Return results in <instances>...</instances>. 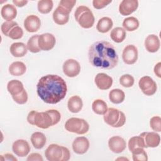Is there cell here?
<instances>
[{
  "label": "cell",
  "mask_w": 161,
  "mask_h": 161,
  "mask_svg": "<svg viewBox=\"0 0 161 161\" xmlns=\"http://www.w3.org/2000/svg\"><path fill=\"white\" fill-rule=\"evenodd\" d=\"M18 23L14 21H5L4 22L1 26V30L2 33L5 35L8 36V34L9 31L11 30L13 28H14L16 26H18Z\"/></svg>",
  "instance_id": "8d00e7d4"
},
{
  "label": "cell",
  "mask_w": 161,
  "mask_h": 161,
  "mask_svg": "<svg viewBox=\"0 0 161 161\" xmlns=\"http://www.w3.org/2000/svg\"><path fill=\"white\" fill-rule=\"evenodd\" d=\"M62 153V146L55 143L50 145L45 152V157L49 161H60Z\"/></svg>",
  "instance_id": "8fae6325"
},
{
  "label": "cell",
  "mask_w": 161,
  "mask_h": 161,
  "mask_svg": "<svg viewBox=\"0 0 161 161\" xmlns=\"http://www.w3.org/2000/svg\"><path fill=\"white\" fill-rule=\"evenodd\" d=\"M38 37L39 35H35L31 36L27 42V48L32 53H38L41 50L38 47Z\"/></svg>",
  "instance_id": "836d02e7"
},
{
  "label": "cell",
  "mask_w": 161,
  "mask_h": 161,
  "mask_svg": "<svg viewBox=\"0 0 161 161\" xmlns=\"http://www.w3.org/2000/svg\"><path fill=\"white\" fill-rule=\"evenodd\" d=\"M47 112L50 114L52 118L53 125H57L60 121L61 118V114L59 111L56 109H49L47 110Z\"/></svg>",
  "instance_id": "7bdbcfd3"
},
{
  "label": "cell",
  "mask_w": 161,
  "mask_h": 161,
  "mask_svg": "<svg viewBox=\"0 0 161 161\" xmlns=\"http://www.w3.org/2000/svg\"><path fill=\"white\" fill-rule=\"evenodd\" d=\"M74 16L79 25L84 28H90L94 23V16L91 10L86 6H79L77 8Z\"/></svg>",
  "instance_id": "3957f363"
},
{
  "label": "cell",
  "mask_w": 161,
  "mask_h": 161,
  "mask_svg": "<svg viewBox=\"0 0 161 161\" xmlns=\"http://www.w3.org/2000/svg\"><path fill=\"white\" fill-rule=\"evenodd\" d=\"M35 125L42 129H47L53 126L52 118L47 111L45 112H36L35 116Z\"/></svg>",
  "instance_id": "ba28073f"
},
{
  "label": "cell",
  "mask_w": 161,
  "mask_h": 161,
  "mask_svg": "<svg viewBox=\"0 0 161 161\" xmlns=\"http://www.w3.org/2000/svg\"><path fill=\"white\" fill-rule=\"evenodd\" d=\"M94 82L97 87L101 90L109 89L113 84V79L111 77L105 73H98L95 78Z\"/></svg>",
  "instance_id": "2e32d148"
},
{
  "label": "cell",
  "mask_w": 161,
  "mask_h": 161,
  "mask_svg": "<svg viewBox=\"0 0 161 161\" xmlns=\"http://www.w3.org/2000/svg\"><path fill=\"white\" fill-rule=\"evenodd\" d=\"M89 141L85 136L77 137L72 142V149L74 152L79 155L87 152L89 148Z\"/></svg>",
  "instance_id": "5bb4252c"
},
{
  "label": "cell",
  "mask_w": 161,
  "mask_h": 161,
  "mask_svg": "<svg viewBox=\"0 0 161 161\" xmlns=\"http://www.w3.org/2000/svg\"><path fill=\"white\" fill-rule=\"evenodd\" d=\"M113 23L112 19L109 17H103L101 18L96 26L97 30L102 33L108 32L113 27Z\"/></svg>",
  "instance_id": "484cf974"
},
{
  "label": "cell",
  "mask_w": 161,
  "mask_h": 161,
  "mask_svg": "<svg viewBox=\"0 0 161 161\" xmlns=\"http://www.w3.org/2000/svg\"><path fill=\"white\" fill-rule=\"evenodd\" d=\"M150 128L155 132L161 131V118L160 116H153L150 120Z\"/></svg>",
  "instance_id": "f35d334b"
},
{
  "label": "cell",
  "mask_w": 161,
  "mask_h": 161,
  "mask_svg": "<svg viewBox=\"0 0 161 161\" xmlns=\"http://www.w3.org/2000/svg\"><path fill=\"white\" fill-rule=\"evenodd\" d=\"M75 3V0H61L58 3V6L70 13Z\"/></svg>",
  "instance_id": "60d3db41"
},
{
  "label": "cell",
  "mask_w": 161,
  "mask_h": 161,
  "mask_svg": "<svg viewBox=\"0 0 161 161\" xmlns=\"http://www.w3.org/2000/svg\"><path fill=\"white\" fill-rule=\"evenodd\" d=\"M90 64L103 69H112L118 63V56L114 47L106 41H97L92 43L88 51Z\"/></svg>",
  "instance_id": "7a4b0ae2"
},
{
  "label": "cell",
  "mask_w": 161,
  "mask_h": 161,
  "mask_svg": "<svg viewBox=\"0 0 161 161\" xmlns=\"http://www.w3.org/2000/svg\"><path fill=\"white\" fill-rule=\"evenodd\" d=\"M104 122L114 128H119L126 122V116L123 112L118 109L109 108L103 116Z\"/></svg>",
  "instance_id": "277c9868"
},
{
  "label": "cell",
  "mask_w": 161,
  "mask_h": 161,
  "mask_svg": "<svg viewBox=\"0 0 161 161\" xmlns=\"http://www.w3.org/2000/svg\"><path fill=\"white\" fill-rule=\"evenodd\" d=\"M132 158L134 161H147L148 156L143 148H137L132 152Z\"/></svg>",
  "instance_id": "e575fe53"
},
{
  "label": "cell",
  "mask_w": 161,
  "mask_h": 161,
  "mask_svg": "<svg viewBox=\"0 0 161 161\" xmlns=\"http://www.w3.org/2000/svg\"><path fill=\"white\" fill-rule=\"evenodd\" d=\"M138 7L137 0H123L119 6V12L123 16H128L135 12Z\"/></svg>",
  "instance_id": "9a60e30c"
},
{
  "label": "cell",
  "mask_w": 161,
  "mask_h": 161,
  "mask_svg": "<svg viewBox=\"0 0 161 161\" xmlns=\"http://www.w3.org/2000/svg\"><path fill=\"white\" fill-rule=\"evenodd\" d=\"M154 73L159 78L161 77V63H157L154 67Z\"/></svg>",
  "instance_id": "7dc6e473"
},
{
  "label": "cell",
  "mask_w": 161,
  "mask_h": 161,
  "mask_svg": "<svg viewBox=\"0 0 161 161\" xmlns=\"http://www.w3.org/2000/svg\"><path fill=\"white\" fill-rule=\"evenodd\" d=\"M69 11L58 6L53 13V19L57 25H64L69 21Z\"/></svg>",
  "instance_id": "d6986e66"
},
{
  "label": "cell",
  "mask_w": 161,
  "mask_h": 161,
  "mask_svg": "<svg viewBox=\"0 0 161 161\" xmlns=\"http://www.w3.org/2000/svg\"><path fill=\"white\" fill-rule=\"evenodd\" d=\"M67 91L65 81L57 75H44L40 79L36 85L38 96L47 104L58 103L65 97Z\"/></svg>",
  "instance_id": "6da1fadb"
},
{
  "label": "cell",
  "mask_w": 161,
  "mask_h": 161,
  "mask_svg": "<svg viewBox=\"0 0 161 161\" xmlns=\"http://www.w3.org/2000/svg\"><path fill=\"white\" fill-rule=\"evenodd\" d=\"M13 100L19 104H25L28 101V94L25 89H23L19 94L12 96Z\"/></svg>",
  "instance_id": "ab89813d"
},
{
  "label": "cell",
  "mask_w": 161,
  "mask_h": 161,
  "mask_svg": "<svg viewBox=\"0 0 161 161\" xmlns=\"http://www.w3.org/2000/svg\"><path fill=\"white\" fill-rule=\"evenodd\" d=\"M135 82L134 78L130 74H124L119 78V84L125 87H131Z\"/></svg>",
  "instance_id": "d590c367"
},
{
  "label": "cell",
  "mask_w": 161,
  "mask_h": 161,
  "mask_svg": "<svg viewBox=\"0 0 161 161\" xmlns=\"http://www.w3.org/2000/svg\"><path fill=\"white\" fill-rule=\"evenodd\" d=\"M41 26V21L40 18L34 14L28 16L24 21V27L25 30L30 33L37 31Z\"/></svg>",
  "instance_id": "ac0fdd59"
},
{
  "label": "cell",
  "mask_w": 161,
  "mask_h": 161,
  "mask_svg": "<svg viewBox=\"0 0 161 161\" xmlns=\"http://www.w3.org/2000/svg\"><path fill=\"white\" fill-rule=\"evenodd\" d=\"M125 98V92L120 89H114L109 92V99L114 104L121 103Z\"/></svg>",
  "instance_id": "83f0119b"
},
{
  "label": "cell",
  "mask_w": 161,
  "mask_h": 161,
  "mask_svg": "<svg viewBox=\"0 0 161 161\" xmlns=\"http://www.w3.org/2000/svg\"><path fill=\"white\" fill-rule=\"evenodd\" d=\"M28 161H43V157L42 155L38 153H31L26 158Z\"/></svg>",
  "instance_id": "ee69618b"
},
{
  "label": "cell",
  "mask_w": 161,
  "mask_h": 161,
  "mask_svg": "<svg viewBox=\"0 0 161 161\" xmlns=\"http://www.w3.org/2000/svg\"><path fill=\"white\" fill-rule=\"evenodd\" d=\"M62 69L65 75L69 77H74L79 74L80 65L77 60L70 58L64 62Z\"/></svg>",
  "instance_id": "52a82bcc"
},
{
  "label": "cell",
  "mask_w": 161,
  "mask_h": 161,
  "mask_svg": "<svg viewBox=\"0 0 161 161\" xmlns=\"http://www.w3.org/2000/svg\"><path fill=\"white\" fill-rule=\"evenodd\" d=\"M65 128L69 132L77 133L78 135H84L89 131V125L84 119L70 118L65 122Z\"/></svg>",
  "instance_id": "5b68a950"
},
{
  "label": "cell",
  "mask_w": 161,
  "mask_h": 161,
  "mask_svg": "<svg viewBox=\"0 0 161 161\" xmlns=\"http://www.w3.org/2000/svg\"><path fill=\"white\" fill-rule=\"evenodd\" d=\"M160 42L158 37L153 34L147 36L145 40V47L150 53H155L160 48Z\"/></svg>",
  "instance_id": "ffe728a7"
},
{
  "label": "cell",
  "mask_w": 161,
  "mask_h": 161,
  "mask_svg": "<svg viewBox=\"0 0 161 161\" xmlns=\"http://www.w3.org/2000/svg\"><path fill=\"white\" fill-rule=\"evenodd\" d=\"M62 150H63V153H62V157L61 158L60 161H67L70 159V153L69 150L64 146H62Z\"/></svg>",
  "instance_id": "f6af8a7d"
},
{
  "label": "cell",
  "mask_w": 161,
  "mask_h": 161,
  "mask_svg": "<svg viewBox=\"0 0 161 161\" xmlns=\"http://www.w3.org/2000/svg\"><path fill=\"white\" fill-rule=\"evenodd\" d=\"M126 36V31L121 27H116L113 28L110 33L111 38L116 43H121L123 42Z\"/></svg>",
  "instance_id": "f546056e"
},
{
  "label": "cell",
  "mask_w": 161,
  "mask_h": 161,
  "mask_svg": "<svg viewBox=\"0 0 161 161\" xmlns=\"http://www.w3.org/2000/svg\"><path fill=\"white\" fill-rule=\"evenodd\" d=\"M9 50L13 57H22L26 54L28 48L27 46L24 43L15 42L11 44Z\"/></svg>",
  "instance_id": "7402d4cb"
},
{
  "label": "cell",
  "mask_w": 161,
  "mask_h": 161,
  "mask_svg": "<svg viewBox=\"0 0 161 161\" xmlns=\"http://www.w3.org/2000/svg\"><path fill=\"white\" fill-rule=\"evenodd\" d=\"M140 135L143 138L146 148H155L160 144V137L156 132H143Z\"/></svg>",
  "instance_id": "e0dca14e"
},
{
  "label": "cell",
  "mask_w": 161,
  "mask_h": 161,
  "mask_svg": "<svg viewBox=\"0 0 161 161\" xmlns=\"http://www.w3.org/2000/svg\"><path fill=\"white\" fill-rule=\"evenodd\" d=\"M53 6L52 0H40L37 4L38 10L40 13L47 14L51 11Z\"/></svg>",
  "instance_id": "d6a6232c"
},
{
  "label": "cell",
  "mask_w": 161,
  "mask_h": 161,
  "mask_svg": "<svg viewBox=\"0 0 161 161\" xmlns=\"http://www.w3.org/2000/svg\"><path fill=\"white\" fill-rule=\"evenodd\" d=\"M82 100L79 96H73L68 100L67 108L69 110L73 113H79L82 109Z\"/></svg>",
  "instance_id": "603a6c76"
},
{
  "label": "cell",
  "mask_w": 161,
  "mask_h": 161,
  "mask_svg": "<svg viewBox=\"0 0 161 161\" xmlns=\"http://www.w3.org/2000/svg\"><path fill=\"white\" fill-rule=\"evenodd\" d=\"M56 43L55 36L49 33H46L39 35L38 37V47L41 50L48 51L52 49Z\"/></svg>",
  "instance_id": "9c48e42d"
},
{
  "label": "cell",
  "mask_w": 161,
  "mask_h": 161,
  "mask_svg": "<svg viewBox=\"0 0 161 161\" xmlns=\"http://www.w3.org/2000/svg\"><path fill=\"white\" fill-rule=\"evenodd\" d=\"M128 160V158H124V157H121V158H118L117 159H116V160Z\"/></svg>",
  "instance_id": "f907efd6"
},
{
  "label": "cell",
  "mask_w": 161,
  "mask_h": 161,
  "mask_svg": "<svg viewBox=\"0 0 161 161\" xmlns=\"http://www.w3.org/2000/svg\"><path fill=\"white\" fill-rule=\"evenodd\" d=\"M7 89L11 96L19 94L24 89L23 84L18 80H11L7 84Z\"/></svg>",
  "instance_id": "4316f807"
},
{
  "label": "cell",
  "mask_w": 161,
  "mask_h": 161,
  "mask_svg": "<svg viewBox=\"0 0 161 161\" xmlns=\"http://www.w3.org/2000/svg\"><path fill=\"white\" fill-rule=\"evenodd\" d=\"M12 150L17 156L24 157L29 153L30 151V147L27 141L19 139L16 140L13 143Z\"/></svg>",
  "instance_id": "7c38bea8"
},
{
  "label": "cell",
  "mask_w": 161,
  "mask_h": 161,
  "mask_svg": "<svg viewBox=\"0 0 161 161\" xmlns=\"http://www.w3.org/2000/svg\"><path fill=\"white\" fill-rule=\"evenodd\" d=\"M23 31L22 28L18 25L13 28L8 34V36L13 40L20 39L23 36Z\"/></svg>",
  "instance_id": "74e56055"
},
{
  "label": "cell",
  "mask_w": 161,
  "mask_h": 161,
  "mask_svg": "<svg viewBox=\"0 0 161 161\" xmlns=\"http://www.w3.org/2000/svg\"><path fill=\"white\" fill-rule=\"evenodd\" d=\"M128 146L130 152H132L137 148H146L144 140L140 135L135 136L130 138Z\"/></svg>",
  "instance_id": "1f68e13d"
},
{
  "label": "cell",
  "mask_w": 161,
  "mask_h": 161,
  "mask_svg": "<svg viewBox=\"0 0 161 161\" xmlns=\"http://www.w3.org/2000/svg\"><path fill=\"white\" fill-rule=\"evenodd\" d=\"M4 157V160H13V161H17V158H15L12 154L11 153H6L3 155Z\"/></svg>",
  "instance_id": "681fc988"
},
{
  "label": "cell",
  "mask_w": 161,
  "mask_h": 161,
  "mask_svg": "<svg viewBox=\"0 0 161 161\" xmlns=\"http://www.w3.org/2000/svg\"><path fill=\"white\" fill-rule=\"evenodd\" d=\"M108 147L111 151L116 153H119L124 151L126 147L125 140L119 136H114L108 140Z\"/></svg>",
  "instance_id": "4fadbf2b"
},
{
  "label": "cell",
  "mask_w": 161,
  "mask_h": 161,
  "mask_svg": "<svg viewBox=\"0 0 161 161\" xmlns=\"http://www.w3.org/2000/svg\"><path fill=\"white\" fill-rule=\"evenodd\" d=\"M92 109L94 113L99 115H104L107 111V104L102 99H97L93 101L92 104Z\"/></svg>",
  "instance_id": "4dcf8cb0"
},
{
  "label": "cell",
  "mask_w": 161,
  "mask_h": 161,
  "mask_svg": "<svg viewBox=\"0 0 161 161\" xmlns=\"http://www.w3.org/2000/svg\"><path fill=\"white\" fill-rule=\"evenodd\" d=\"M138 86L141 91L146 96H152L157 91V84L149 76L142 77L138 82Z\"/></svg>",
  "instance_id": "8992f818"
},
{
  "label": "cell",
  "mask_w": 161,
  "mask_h": 161,
  "mask_svg": "<svg viewBox=\"0 0 161 161\" xmlns=\"http://www.w3.org/2000/svg\"><path fill=\"white\" fill-rule=\"evenodd\" d=\"M112 2L111 0H93L92 5L93 7L97 9H102L106 7L107 5L110 4Z\"/></svg>",
  "instance_id": "b9f144b4"
},
{
  "label": "cell",
  "mask_w": 161,
  "mask_h": 161,
  "mask_svg": "<svg viewBox=\"0 0 161 161\" xmlns=\"http://www.w3.org/2000/svg\"><path fill=\"white\" fill-rule=\"evenodd\" d=\"M13 3L18 7H23L25 6L28 3V1H23V0H13Z\"/></svg>",
  "instance_id": "c3c4849f"
},
{
  "label": "cell",
  "mask_w": 161,
  "mask_h": 161,
  "mask_svg": "<svg viewBox=\"0 0 161 161\" xmlns=\"http://www.w3.org/2000/svg\"><path fill=\"white\" fill-rule=\"evenodd\" d=\"M123 29L128 31H133L139 27V21L135 17L131 16L125 18L122 24Z\"/></svg>",
  "instance_id": "f1b7e54d"
},
{
  "label": "cell",
  "mask_w": 161,
  "mask_h": 161,
  "mask_svg": "<svg viewBox=\"0 0 161 161\" xmlns=\"http://www.w3.org/2000/svg\"><path fill=\"white\" fill-rule=\"evenodd\" d=\"M36 112L37 111H36L35 110H32L28 113V114L27 116V121L31 125H35L34 120H35V116Z\"/></svg>",
  "instance_id": "bcb514c9"
},
{
  "label": "cell",
  "mask_w": 161,
  "mask_h": 161,
  "mask_svg": "<svg viewBox=\"0 0 161 161\" xmlns=\"http://www.w3.org/2000/svg\"><path fill=\"white\" fill-rule=\"evenodd\" d=\"M138 55L137 48L133 45H128L123 49L122 58L126 64L132 65L137 61Z\"/></svg>",
  "instance_id": "30bf717a"
},
{
  "label": "cell",
  "mask_w": 161,
  "mask_h": 161,
  "mask_svg": "<svg viewBox=\"0 0 161 161\" xmlns=\"http://www.w3.org/2000/svg\"><path fill=\"white\" fill-rule=\"evenodd\" d=\"M26 71L25 64L20 61L13 62L9 67V72L13 76H21Z\"/></svg>",
  "instance_id": "d4e9b609"
},
{
  "label": "cell",
  "mask_w": 161,
  "mask_h": 161,
  "mask_svg": "<svg viewBox=\"0 0 161 161\" xmlns=\"http://www.w3.org/2000/svg\"><path fill=\"white\" fill-rule=\"evenodd\" d=\"M30 140L35 148L41 149L46 144L47 138L43 133L37 131L31 135Z\"/></svg>",
  "instance_id": "cb8c5ba5"
},
{
  "label": "cell",
  "mask_w": 161,
  "mask_h": 161,
  "mask_svg": "<svg viewBox=\"0 0 161 161\" xmlns=\"http://www.w3.org/2000/svg\"><path fill=\"white\" fill-rule=\"evenodd\" d=\"M1 14L2 18L6 21H13L17 15V10L14 5L7 4L2 7Z\"/></svg>",
  "instance_id": "44dd1931"
}]
</instances>
